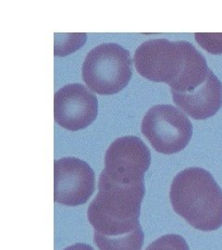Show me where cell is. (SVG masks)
<instances>
[{"mask_svg": "<svg viewBox=\"0 0 222 250\" xmlns=\"http://www.w3.org/2000/svg\"><path fill=\"white\" fill-rule=\"evenodd\" d=\"M144 193V182L121 185L100 174L98 195L87 210L98 250H142L144 234L139 218Z\"/></svg>", "mask_w": 222, "mask_h": 250, "instance_id": "1", "label": "cell"}, {"mask_svg": "<svg viewBox=\"0 0 222 250\" xmlns=\"http://www.w3.org/2000/svg\"><path fill=\"white\" fill-rule=\"evenodd\" d=\"M133 62L142 77L169 84L170 92H192L211 71L204 56L191 43L165 38L151 39L139 45Z\"/></svg>", "mask_w": 222, "mask_h": 250, "instance_id": "2", "label": "cell"}, {"mask_svg": "<svg viewBox=\"0 0 222 250\" xmlns=\"http://www.w3.org/2000/svg\"><path fill=\"white\" fill-rule=\"evenodd\" d=\"M169 198L173 209L197 230L211 232L222 226V189L202 168H187L174 177Z\"/></svg>", "mask_w": 222, "mask_h": 250, "instance_id": "3", "label": "cell"}, {"mask_svg": "<svg viewBox=\"0 0 222 250\" xmlns=\"http://www.w3.org/2000/svg\"><path fill=\"white\" fill-rule=\"evenodd\" d=\"M130 52L115 43L94 47L82 64V79L98 95H114L124 89L132 78Z\"/></svg>", "mask_w": 222, "mask_h": 250, "instance_id": "4", "label": "cell"}, {"mask_svg": "<svg viewBox=\"0 0 222 250\" xmlns=\"http://www.w3.org/2000/svg\"><path fill=\"white\" fill-rule=\"evenodd\" d=\"M141 128L154 149L165 155L183 150L193 135L191 121L172 105H156L148 109Z\"/></svg>", "mask_w": 222, "mask_h": 250, "instance_id": "5", "label": "cell"}, {"mask_svg": "<svg viewBox=\"0 0 222 250\" xmlns=\"http://www.w3.org/2000/svg\"><path fill=\"white\" fill-rule=\"evenodd\" d=\"M150 164L151 153L146 145L139 137L128 135L117 138L108 146L101 173L121 185L138 184L143 182Z\"/></svg>", "mask_w": 222, "mask_h": 250, "instance_id": "6", "label": "cell"}, {"mask_svg": "<svg viewBox=\"0 0 222 250\" xmlns=\"http://www.w3.org/2000/svg\"><path fill=\"white\" fill-rule=\"evenodd\" d=\"M96 188V175L85 161L67 157L54 162V200L70 207L85 204Z\"/></svg>", "mask_w": 222, "mask_h": 250, "instance_id": "7", "label": "cell"}, {"mask_svg": "<svg viewBox=\"0 0 222 250\" xmlns=\"http://www.w3.org/2000/svg\"><path fill=\"white\" fill-rule=\"evenodd\" d=\"M98 113L97 97L81 83H69L55 94V122L67 130L78 131L88 127Z\"/></svg>", "mask_w": 222, "mask_h": 250, "instance_id": "8", "label": "cell"}, {"mask_svg": "<svg viewBox=\"0 0 222 250\" xmlns=\"http://www.w3.org/2000/svg\"><path fill=\"white\" fill-rule=\"evenodd\" d=\"M178 107L195 120H205L214 116L222 106V84L210 71L204 83L192 92L171 91Z\"/></svg>", "mask_w": 222, "mask_h": 250, "instance_id": "9", "label": "cell"}, {"mask_svg": "<svg viewBox=\"0 0 222 250\" xmlns=\"http://www.w3.org/2000/svg\"><path fill=\"white\" fill-rule=\"evenodd\" d=\"M86 34H55V55L67 56L82 46Z\"/></svg>", "mask_w": 222, "mask_h": 250, "instance_id": "10", "label": "cell"}, {"mask_svg": "<svg viewBox=\"0 0 222 250\" xmlns=\"http://www.w3.org/2000/svg\"><path fill=\"white\" fill-rule=\"evenodd\" d=\"M145 250H190L185 239L175 233L166 234L151 243Z\"/></svg>", "mask_w": 222, "mask_h": 250, "instance_id": "11", "label": "cell"}, {"mask_svg": "<svg viewBox=\"0 0 222 250\" xmlns=\"http://www.w3.org/2000/svg\"><path fill=\"white\" fill-rule=\"evenodd\" d=\"M195 36L196 42L208 53L222 54V34L196 33Z\"/></svg>", "mask_w": 222, "mask_h": 250, "instance_id": "12", "label": "cell"}, {"mask_svg": "<svg viewBox=\"0 0 222 250\" xmlns=\"http://www.w3.org/2000/svg\"><path fill=\"white\" fill-rule=\"evenodd\" d=\"M64 250H95L91 246L86 245V244H82V243H77L75 245H72L68 247L67 249Z\"/></svg>", "mask_w": 222, "mask_h": 250, "instance_id": "13", "label": "cell"}]
</instances>
